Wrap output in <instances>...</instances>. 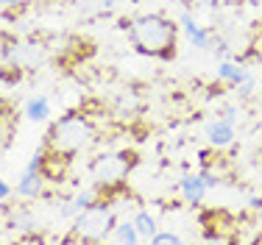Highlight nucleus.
I'll return each mask as SVG.
<instances>
[{
	"instance_id": "9",
	"label": "nucleus",
	"mask_w": 262,
	"mask_h": 245,
	"mask_svg": "<svg viewBox=\"0 0 262 245\" xmlns=\"http://www.w3.org/2000/svg\"><path fill=\"white\" fill-rule=\"evenodd\" d=\"M45 181H48V179H45L39 170H23L20 184H17V195H23V198H39Z\"/></svg>"
},
{
	"instance_id": "7",
	"label": "nucleus",
	"mask_w": 262,
	"mask_h": 245,
	"mask_svg": "<svg viewBox=\"0 0 262 245\" xmlns=\"http://www.w3.org/2000/svg\"><path fill=\"white\" fill-rule=\"evenodd\" d=\"M179 25H182L184 36L190 39L192 48H198V50H209V48H212V39H215V36H212V31L204 28V25L198 23L187 9L182 11V14H179Z\"/></svg>"
},
{
	"instance_id": "14",
	"label": "nucleus",
	"mask_w": 262,
	"mask_h": 245,
	"mask_svg": "<svg viewBox=\"0 0 262 245\" xmlns=\"http://www.w3.org/2000/svg\"><path fill=\"white\" fill-rule=\"evenodd\" d=\"M9 229H17V231H28V229H36V220H34V215L26 209H14V212H9Z\"/></svg>"
},
{
	"instance_id": "8",
	"label": "nucleus",
	"mask_w": 262,
	"mask_h": 245,
	"mask_svg": "<svg viewBox=\"0 0 262 245\" xmlns=\"http://www.w3.org/2000/svg\"><path fill=\"white\" fill-rule=\"evenodd\" d=\"M179 192H182L184 204L201 206L204 198H207V192H209V187L204 184L201 173H187V175H182V181H179Z\"/></svg>"
},
{
	"instance_id": "18",
	"label": "nucleus",
	"mask_w": 262,
	"mask_h": 245,
	"mask_svg": "<svg viewBox=\"0 0 262 245\" xmlns=\"http://www.w3.org/2000/svg\"><path fill=\"white\" fill-rule=\"evenodd\" d=\"M9 134H11V128H6V125H0V153L6 150V145H9Z\"/></svg>"
},
{
	"instance_id": "6",
	"label": "nucleus",
	"mask_w": 262,
	"mask_h": 245,
	"mask_svg": "<svg viewBox=\"0 0 262 245\" xmlns=\"http://www.w3.org/2000/svg\"><path fill=\"white\" fill-rule=\"evenodd\" d=\"M234 117H237V112L229 109V112H223V117H215V120L207 125V142H209L215 150L229 148V145L234 142V137H237Z\"/></svg>"
},
{
	"instance_id": "4",
	"label": "nucleus",
	"mask_w": 262,
	"mask_h": 245,
	"mask_svg": "<svg viewBox=\"0 0 262 245\" xmlns=\"http://www.w3.org/2000/svg\"><path fill=\"white\" fill-rule=\"evenodd\" d=\"M92 179H95V187L103 190V187H115V184H126V175L131 170V156L126 153H101L92 159Z\"/></svg>"
},
{
	"instance_id": "13",
	"label": "nucleus",
	"mask_w": 262,
	"mask_h": 245,
	"mask_svg": "<svg viewBox=\"0 0 262 245\" xmlns=\"http://www.w3.org/2000/svg\"><path fill=\"white\" fill-rule=\"evenodd\" d=\"M131 220H134L137 231H140L142 242H148V240H151V237H154V231L159 229V226H157V217H154V215H151V212H148V209H137Z\"/></svg>"
},
{
	"instance_id": "1",
	"label": "nucleus",
	"mask_w": 262,
	"mask_h": 245,
	"mask_svg": "<svg viewBox=\"0 0 262 245\" xmlns=\"http://www.w3.org/2000/svg\"><path fill=\"white\" fill-rule=\"evenodd\" d=\"M128 39L137 48V53L151 56V59L167 61L176 56L179 45V25L165 14H137L128 23Z\"/></svg>"
},
{
	"instance_id": "19",
	"label": "nucleus",
	"mask_w": 262,
	"mask_h": 245,
	"mask_svg": "<svg viewBox=\"0 0 262 245\" xmlns=\"http://www.w3.org/2000/svg\"><path fill=\"white\" fill-rule=\"evenodd\" d=\"M9 195H11V187L6 184L3 179H0V201H6V198H9Z\"/></svg>"
},
{
	"instance_id": "12",
	"label": "nucleus",
	"mask_w": 262,
	"mask_h": 245,
	"mask_svg": "<svg viewBox=\"0 0 262 245\" xmlns=\"http://www.w3.org/2000/svg\"><path fill=\"white\" fill-rule=\"evenodd\" d=\"M51 115H53V109H51V98H48V95H34V98H28V103H26V117H28L31 123H45Z\"/></svg>"
},
{
	"instance_id": "21",
	"label": "nucleus",
	"mask_w": 262,
	"mask_h": 245,
	"mask_svg": "<svg viewBox=\"0 0 262 245\" xmlns=\"http://www.w3.org/2000/svg\"><path fill=\"white\" fill-rule=\"evenodd\" d=\"M182 3H192V0H182Z\"/></svg>"
},
{
	"instance_id": "3",
	"label": "nucleus",
	"mask_w": 262,
	"mask_h": 245,
	"mask_svg": "<svg viewBox=\"0 0 262 245\" xmlns=\"http://www.w3.org/2000/svg\"><path fill=\"white\" fill-rule=\"evenodd\" d=\"M115 223H117L115 206L98 198L92 206L81 209L73 217V234H76L78 242H103V240H109Z\"/></svg>"
},
{
	"instance_id": "17",
	"label": "nucleus",
	"mask_w": 262,
	"mask_h": 245,
	"mask_svg": "<svg viewBox=\"0 0 262 245\" xmlns=\"http://www.w3.org/2000/svg\"><path fill=\"white\" fill-rule=\"evenodd\" d=\"M198 173H201V179H204V184H207V187H209V190H215V187H217V184H221V179H217V173H215V170H209V167H207V165H204V167H201V170H198Z\"/></svg>"
},
{
	"instance_id": "10",
	"label": "nucleus",
	"mask_w": 262,
	"mask_h": 245,
	"mask_svg": "<svg viewBox=\"0 0 262 245\" xmlns=\"http://www.w3.org/2000/svg\"><path fill=\"white\" fill-rule=\"evenodd\" d=\"M215 75H217V81H226V84L237 86V84H243V81H246L251 73H248L246 67L240 64V61H229V59H223L221 64H217Z\"/></svg>"
},
{
	"instance_id": "11",
	"label": "nucleus",
	"mask_w": 262,
	"mask_h": 245,
	"mask_svg": "<svg viewBox=\"0 0 262 245\" xmlns=\"http://www.w3.org/2000/svg\"><path fill=\"white\" fill-rule=\"evenodd\" d=\"M109 240L117 242V245H137V242H142V237H140V231H137L134 220H117L115 229H112V234H109Z\"/></svg>"
},
{
	"instance_id": "5",
	"label": "nucleus",
	"mask_w": 262,
	"mask_h": 245,
	"mask_svg": "<svg viewBox=\"0 0 262 245\" xmlns=\"http://www.w3.org/2000/svg\"><path fill=\"white\" fill-rule=\"evenodd\" d=\"M6 61L9 64H14L17 70H34V67H39L42 61H45L48 50L45 45H39V42H14V45H9L3 50Z\"/></svg>"
},
{
	"instance_id": "15",
	"label": "nucleus",
	"mask_w": 262,
	"mask_h": 245,
	"mask_svg": "<svg viewBox=\"0 0 262 245\" xmlns=\"http://www.w3.org/2000/svg\"><path fill=\"white\" fill-rule=\"evenodd\" d=\"M148 242H154V245H179V242H182V237H179L176 231H159L157 229Z\"/></svg>"
},
{
	"instance_id": "16",
	"label": "nucleus",
	"mask_w": 262,
	"mask_h": 245,
	"mask_svg": "<svg viewBox=\"0 0 262 245\" xmlns=\"http://www.w3.org/2000/svg\"><path fill=\"white\" fill-rule=\"evenodd\" d=\"M254 86H257V81H254V75H248V78L243 81V84H237V86H234V90H237V98H240V100L251 98V95H254Z\"/></svg>"
},
{
	"instance_id": "20",
	"label": "nucleus",
	"mask_w": 262,
	"mask_h": 245,
	"mask_svg": "<svg viewBox=\"0 0 262 245\" xmlns=\"http://www.w3.org/2000/svg\"><path fill=\"white\" fill-rule=\"evenodd\" d=\"M3 6H17V3H23V0H0Z\"/></svg>"
},
{
	"instance_id": "2",
	"label": "nucleus",
	"mask_w": 262,
	"mask_h": 245,
	"mask_svg": "<svg viewBox=\"0 0 262 245\" xmlns=\"http://www.w3.org/2000/svg\"><path fill=\"white\" fill-rule=\"evenodd\" d=\"M95 123L90 120L86 115H81V112H70V115L59 117L51 128H48L45 134V145L51 150H59L61 156H67V159H73V156L84 153L86 148L95 142Z\"/></svg>"
}]
</instances>
